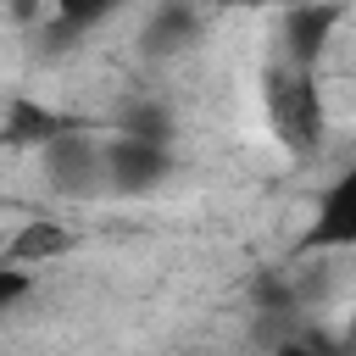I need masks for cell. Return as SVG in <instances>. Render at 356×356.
Instances as JSON below:
<instances>
[{
	"label": "cell",
	"mask_w": 356,
	"mask_h": 356,
	"mask_svg": "<svg viewBox=\"0 0 356 356\" xmlns=\"http://www.w3.org/2000/svg\"><path fill=\"white\" fill-rule=\"evenodd\" d=\"M267 106H273L278 139H284L289 150L312 156V150L323 145V128H328V122H323V89H317L312 72H295V67L273 72V78H267Z\"/></svg>",
	"instance_id": "6da1fadb"
},
{
	"label": "cell",
	"mask_w": 356,
	"mask_h": 356,
	"mask_svg": "<svg viewBox=\"0 0 356 356\" xmlns=\"http://www.w3.org/2000/svg\"><path fill=\"white\" fill-rule=\"evenodd\" d=\"M44 184L67 200H89V195H106V161H100V139L83 134V128H61L44 150Z\"/></svg>",
	"instance_id": "7a4b0ae2"
},
{
	"label": "cell",
	"mask_w": 356,
	"mask_h": 356,
	"mask_svg": "<svg viewBox=\"0 0 356 356\" xmlns=\"http://www.w3.org/2000/svg\"><path fill=\"white\" fill-rule=\"evenodd\" d=\"M100 161H106V189L111 195H150L172 178V150L161 145H139V139H100Z\"/></svg>",
	"instance_id": "3957f363"
},
{
	"label": "cell",
	"mask_w": 356,
	"mask_h": 356,
	"mask_svg": "<svg viewBox=\"0 0 356 356\" xmlns=\"http://www.w3.org/2000/svg\"><path fill=\"white\" fill-rule=\"evenodd\" d=\"M345 17H350L345 6H295V11H284V44H289V67H295V72H312V67H317V56L334 44L328 33H334Z\"/></svg>",
	"instance_id": "277c9868"
},
{
	"label": "cell",
	"mask_w": 356,
	"mask_h": 356,
	"mask_svg": "<svg viewBox=\"0 0 356 356\" xmlns=\"http://www.w3.org/2000/svg\"><path fill=\"white\" fill-rule=\"evenodd\" d=\"M195 39H200V11H195V6H156V11L145 17L139 50H145L150 61H167V56L189 50Z\"/></svg>",
	"instance_id": "5b68a950"
},
{
	"label": "cell",
	"mask_w": 356,
	"mask_h": 356,
	"mask_svg": "<svg viewBox=\"0 0 356 356\" xmlns=\"http://www.w3.org/2000/svg\"><path fill=\"white\" fill-rule=\"evenodd\" d=\"M61 128H67V122H61L44 100H33V95H11L6 122H0V139H6V145H17V150H44Z\"/></svg>",
	"instance_id": "8992f818"
},
{
	"label": "cell",
	"mask_w": 356,
	"mask_h": 356,
	"mask_svg": "<svg viewBox=\"0 0 356 356\" xmlns=\"http://www.w3.org/2000/svg\"><path fill=\"white\" fill-rule=\"evenodd\" d=\"M72 245H78V234H72L67 222L33 217V222H22V228L6 239V256H0V261H11V267H33V261H56V256H67Z\"/></svg>",
	"instance_id": "52a82bcc"
},
{
	"label": "cell",
	"mask_w": 356,
	"mask_h": 356,
	"mask_svg": "<svg viewBox=\"0 0 356 356\" xmlns=\"http://www.w3.org/2000/svg\"><path fill=\"white\" fill-rule=\"evenodd\" d=\"M356 239V178H334V189L317 206L312 245H350Z\"/></svg>",
	"instance_id": "ba28073f"
},
{
	"label": "cell",
	"mask_w": 356,
	"mask_h": 356,
	"mask_svg": "<svg viewBox=\"0 0 356 356\" xmlns=\"http://www.w3.org/2000/svg\"><path fill=\"white\" fill-rule=\"evenodd\" d=\"M172 111H167V100H128L122 106V139H139V145H161V150H172Z\"/></svg>",
	"instance_id": "9c48e42d"
},
{
	"label": "cell",
	"mask_w": 356,
	"mask_h": 356,
	"mask_svg": "<svg viewBox=\"0 0 356 356\" xmlns=\"http://www.w3.org/2000/svg\"><path fill=\"white\" fill-rule=\"evenodd\" d=\"M33 295V273L28 267H11V261H0V312H11L17 300H28Z\"/></svg>",
	"instance_id": "30bf717a"
}]
</instances>
